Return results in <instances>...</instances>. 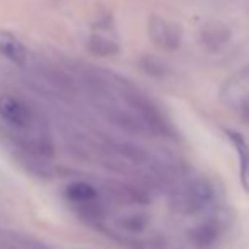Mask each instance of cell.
<instances>
[{"label":"cell","instance_id":"1","mask_svg":"<svg viewBox=\"0 0 249 249\" xmlns=\"http://www.w3.org/2000/svg\"><path fill=\"white\" fill-rule=\"evenodd\" d=\"M0 122L16 144L37 158L54 154V136L44 112L14 92L0 93Z\"/></svg>","mask_w":249,"mask_h":249},{"label":"cell","instance_id":"2","mask_svg":"<svg viewBox=\"0 0 249 249\" xmlns=\"http://www.w3.org/2000/svg\"><path fill=\"white\" fill-rule=\"evenodd\" d=\"M222 100L237 115L249 122V68L236 73L232 78L224 82Z\"/></svg>","mask_w":249,"mask_h":249},{"label":"cell","instance_id":"3","mask_svg":"<svg viewBox=\"0 0 249 249\" xmlns=\"http://www.w3.org/2000/svg\"><path fill=\"white\" fill-rule=\"evenodd\" d=\"M148 34L154 44L161 50H177L181 43V29L180 26L158 16H151L148 20Z\"/></svg>","mask_w":249,"mask_h":249},{"label":"cell","instance_id":"4","mask_svg":"<svg viewBox=\"0 0 249 249\" xmlns=\"http://www.w3.org/2000/svg\"><path fill=\"white\" fill-rule=\"evenodd\" d=\"M0 56L12 65L26 66L29 59V51L12 31L0 29Z\"/></svg>","mask_w":249,"mask_h":249},{"label":"cell","instance_id":"5","mask_svg":"<svg viewBox=\"0 0 249 249\" xmlns=\"http://www.w3.org/2000/svg\"><path fill=\"white\" fill-rule=\"evenodd\" d=\"M226 134L237 153L239 175H241V181H243V187L249 192V146L241 132L234 131V129H226Z\"/></svg>","mask_w":249,"mask_h":249},{"label":"cell","instance_id":"6","mask_svg":"<svg viewBox=\"0 0 249 249\" xmlns=\"http://www.w3.org/2000/svg\"><path fill=\"white\" fill-rule=\"evenodd\" d=\"M89 50L99 56H112L119 53V43L107 33H92L89 37Z\"/></svg>","mask_w":249,"mask_h":249}]
</instances>
